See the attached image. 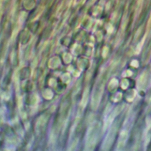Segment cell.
Segmentation results:
<instances>
[{
    "label": "cell",
    "instance_id": "obj_2",
    "mask_svg": "<svg viewBox=\"0 0 151 151\" xmlns=\"http://www.w3.org/2000/svg\"><path fill=\"white\" fill-rule=\"evenodd\" d=\"M127 136H128V133L126 130H123L120 133L119 135L118 144H117V148L119 149V150L122 149V148L124 147L127 139Z\"/></svg>",
    "mask_w": 151,
    "mask_h": 151
},
{
    "label": "cell",
    "instance_id": "obj_1",
    "mask_svg": "<svg viewBox=\"0 0 151 151\" xmlns=\"http://www.w3.org/2000/svg\"><path fill=\"white\" fill-rule=\"evenodd\" d=\"M116 132H117V126H114L113 127H111L103 143V149L107 150L110 147L113 142L114 141V139L116 134Z\"/></svg>",
    "mask_w": 151,
    "mask_h": 151
}]
</instances>
